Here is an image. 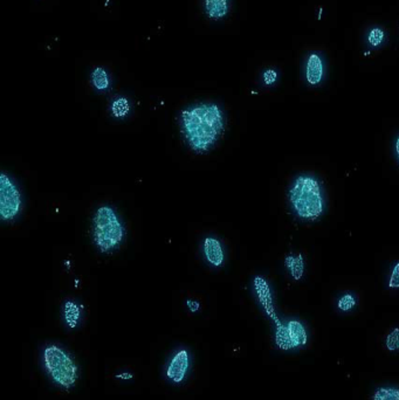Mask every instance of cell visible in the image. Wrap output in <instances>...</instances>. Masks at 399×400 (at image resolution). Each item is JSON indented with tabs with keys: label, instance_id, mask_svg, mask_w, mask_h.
I'll return each mask as SVG.
<instances>
[{
	"label": "cell",
	"instance_id": "obj_1",
	"mask_svg": "<svg viewBox=\"0 0 399 400\" xmlns=\"http://www.w3.org/2000/svg\"><path fill=\"white\" fill-rule=\"evenodd\" d=\"M181 125L190 147L203 154L215 145L224 131V113L215 103H198L181 111Z\"/></svg>",
	"mask_w": 399,
	"mask_h": 400
},
{
	"label": "cell",
	"instance_id": "obj_2",
	"mask_svg": "<svg viewBox=\"0 0 399 400\" xmlns=\"http://www.w3.org/2000/svg\"><path fill=\"white\" fill-rule=\"evenodd\" d=\"M288 196L294 212L302 219L315 220L323 213L322 189L313 176H299L290 186Z\"/></svg>",
	"mask_w": 399,
	"mask_h": 400
},
{
	"label": "cell",
	"instance_id": "obj_3",
	"mask_svg": "<svg viewBox=\"0 0 399 400\" xmlns=\"http://www.w3.org/2000/svg\"><path fill=\"white\" fill-rule=\"evenodd\" d=\"M94 242L103 253H109L125 239V227L116 212L110 206H101L95 212Z\"/></svg>",
	"mask_w": 399,
	"mask_h": 400
},
{
	"label": "cell",
	"instance_id": "obj_4",
	"mask_svg": "<svg viewBox=\"0 0 399 400\" xmlns=\"http://www.w3.org/2000/svg\"><path fill=\"white\" fill-rule=\"evenodd\" d=\"M44 364L51 378L57 385L69 389L76 385L79 370L72 357L57 345H49L44 350Z\"/></svg>",
	"mask_w": 399,
	"mask_h": 400
},
{
	"label": "cell",
	"instance_id": "obj_5",
	"mask_svg": "<svg viewBox=\"0 0 399 400\" xmlns=\"http://www.w3.org/2000/svg\"><path fill=\"white\" fill-rule=\"evenodd\" d=\"M21 208V194L5 172L0 176V217L3 220H12Z\"/></svg>",
	"mask_w": 399,
	"mask_h": 400
},
{
	"label": "cell",
	"instance_id": "obj_6",
	"mask_svg": "<svg viewBox=\"0 0 399 400\" xmlns=\"http://www.w3.org/2000/svg\"><path fill=\"white\" fill-rule=\"evenodd\" d=\"M276 342L283 349L303 345L307 342V332L300 322L290 321L287 327L280 325L276 332Z\"/></svg>",
	"mask_w": 399,
	"mask_h": 400
},
{
	"label": "cell",
	"instance_id": "obj_7",
	"mask_svg": "<svg viewBox=\"0 0 399 400\" xmlns=\"http://www.w3.org/2000/svg\"><path fill=\"white\" fill-rule=\"evenodd\" d=\"M190 354L188 350L181 349L179 352H176L170 361L168 369H166V377L170 381L176 384H179L184 381L186 374H188V367H190Z\"/></svg>",
	"mask_w": 399,
	"mask_h": 400
},
{
	"label": "cell",
	"instance_id": "obj_8",
	"mask_svg": "<svg viewBox=\"0 0 399 400\" xmlns=\"http://www.w3.org/2000/svg\"><path fill=\"white\" fill-rule=\"evenodd\" d=\"M324 75V66L322 57L317 53H312L307 59L305 66V79L312 86H317Z\"/></svg>",
	"mask_w": 399,
	"mask_h": 400
},
{
	"label": "cell",
	"instance_id": "obj_9",
	"mask_svg": "<svg viewBox=\"0 0 399 400\" xmlns=\"http://www.w3.org/2000/svg\"><path fill=\"white\" fill-rule=\"evenodd\" d=\"M204 254L209 264H211L215 267H220L224 262V251H222V244L218 239L206 238L204 240Z\"/></svg>",
	"mask_w": 399,
	"mask_h": 400
},
{
	"label": "cell",
	"instance_id": "obj_10",
	"mask_svg": "<svg viewBox=\"0 0 399 400\" xmlns=\"http://www.w3.org/2000/svg\"><path fill=\"white\" fill-rule=\"evenodd\" d=\"M204 8L212 20H220L229 15L230 0H205Z\"/></svg>",
	"mask_w": 399,
	"mask_h": 400
},
{
	"label": "cell",
	"instance_id": "obj_11",
	"mask_svg": "<svg viewBox=\"0 0 399 400\" xmlns=\"http://www.w3.org/2000/svg\"><path fill=\"white\" fill-rule=\"evenodd\" d=\"M254 287H256V294L259 296L260 302L264 304L268 313L273 315V304H272L271 289L266 280L256 276L254 279Z\"/></svg>",
	"mask_w": 399,
	"mask_h": 400
},
{
	"label": "cell",
	"instance_id": "obj_12",
	"mask_svg": "<svg viewBox=\"0 0 399 400\" xmlns=\"http://www.w3.org/2000/svg\"><path fill=\"white\" fill-rule=\"evenodd\" d=\"M285 264H286L287 269L290 271V275L294 280L299 281V280L302 279L305 269V259H303L302 254L287 255L286 259H285Z\"/></svg>",
	"mask_w": 399,
	"mask_h": 400
},
{
	"label": "cell",
	"instance_id": "obj_13",
	"mask_svg": "<svg viewBox=\"0 0 399 400\" xmlns=\"http://www.w3.org/2000/svg\"><path fill=\"white\" fill-rule=\"evenodd\" d=\"M64 318L69 328H76L81 320V308L73 301H67L64 304Z\"/></svg>",
	"mask_w": 399,
	"mask_h": 400
},
{
	"label": "cell",
	"instance_id": "obj_14",
	"mask_svg": "<svg viewBox=\"0 0 399 400\" xmlns=\"http://www.w3.org/2000/svg\"><path fill=\"white\" fill-rule=\"evenodd\" d=\"M91 82L98 91H107L109 88V76L107 74L106 69L102 67L95 69L91 73Z\"/></svg>",
	"mask_w": 399,
	"mask_h": 400
},
{
	"label": "cell",
	"instance_id": "obj_15",
	"mask_svg": "<svg viewBox=\"0 0 399 400\" xmlns=\"http://www.w3.org/2000/svg\"><path fill=\"white\" fill-rule=\"evenodd\" d=\"M110 110L115 118H125L130 110V103H129L128 98H117L116 100H114Z\"/></svg>",
	"mask_w": 399,
	"mask_h": 400
},
{
	"label": "cell",
	"instance_id": "obj_16",
	"mask_svg": "<svg viewBox=\"0 0 399 400\" xmlns=\"http://www.w3.org/2000/svg\"><path fill=\"white\" fill-rule=\"evenodd\" d=\"M373 400H399V390L393 388H380L375 393Z\"/></svg>",
	"mask_w": 399,
	"mask_h": 400
},
{
	"label": "cell",
	"instance_id": "obj_17",
	"mask_svg": "<svg viewBox=\"0 0 399 400\" xmlns=\"http://www.w3.org/2000/svg\"><path fill=\"white\" fill-rule=\"evenodd\" d=\"M385 33L384 30L380 28V27H373V30H370L369 35H368V42L373 47H378L384 42Z\"/></svg>",
	"mask_w": 399,
	"mask_h": 400
},
{
	"label": "cell",
	"instance_id": "obj_18",
	"mask_svg": "<svg viewBox=\"0 0 399 400\" xmlns=\"http://www.w3.org/2000/svg\"><path fill=\"white\" fill-rule=\"evenodd\" d=\"M387 347L390 352L399 350V328H395L387 337Z\"/></svg>",
	"mask_w": 399,
	"mask_h": 400
},
{
	"label": "cell",
	"instance_id": "obj_19",
	"mask_svg": "<svg viewBox=\"0 0 399 400\" xmlns=\"http://www.w3.org/2000/svg\"><path fill=\"white\" fill-rule=\"evenodd\" d=\"M355 306H356V298H354V295H343L342 298L339 300V308L343 311L353 309Z\"/></svg>",
	"mask_w": 399,
	"mask_h": 400
},
{
	"label": "cell",
	"instance_id": "obj_20",
	"mask_svg": "<svg viewBox=\"0 0 399 400\" xmlns=\"http://www.w3.org/2000/svg\"><path fill=\"white\" fill-rule=\"evenodd\" d=\"M389 288H399V262H397L392 269L390 281H389Z\"/></svg>",
	"mask_w": 399,
	"mask_h": 400
},
{
	"label": "cell",
	"instance_id": "obj_21",
	"mask_svg": "<svg viewBox=\"0 0 399 400\" xmlns=\"http://www.w3.org/2000/svg\"><path fill=\"white\" fill-rule=\"evenodd\" d=\"M278 79V73L275 72L274 69H267L266 72L264 73V82L267 84V86H271L273 83Z\"/></svg>",
	"mask_w": 399,
	"mask_h": 400
},
{
	"label": "cell",
	"instance_id": "obj_22",
	"mask_svg": "<svg viewBox=\"0 0 399 400\" xmlns=\"http://www.w3.org/2000/svg\"><path fill=\"white\" fill-rule=\"evenodd\" d=\"M186 304H188V308H190V310L193 311V313L200 309V304H198V302H196V301H191V300H188V302H186Z\"/></svg>",
	"mask_w": 399,
	"mask_h": 400
},
{
	"label": "cell",
	"instance_id": "obj_23",
	"mask_svg": "<svg viewBox=\"0 0 399 400\" xmlns=\"http://www.w3.org/2000/svg\"><path fill=\"white\" fill-rule=\"evenodd\" d=\"M396 154H397V158H398L399 162V136L396 140Z\"/></svg>",
	"mask_w": 399,
	"mask_h": 400
}]
</instances>
